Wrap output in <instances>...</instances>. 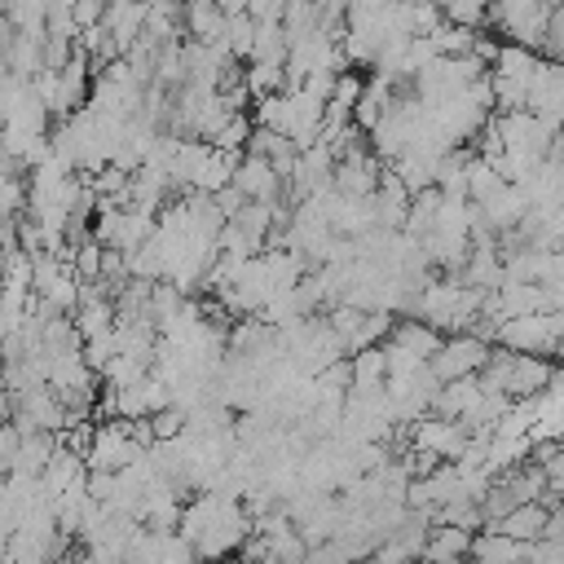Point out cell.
<instances>
[{
  "mask_svg": "<svg viewBox=\"0 0 564 564\" xmlns=\"http://www.w3.org/2000/svg\"><path fill=\"white\" fill-rule=\"evenodd\" d=\"M476 397H480V370L458 375V379H445L436 388V397H432V410L436 414H449V419H463L476 405Z\"/></svg>",
  "mask_w": 564,
  "mask_h": 564,
  "instance_id": "obj_5",
  "label": "cell"
},
{
  "mask_svg": "<svg viewBox=\"0 0 564 564\" xmlns=\"http://www.w3.org/2000/svg\"><path fill=\"white\" fill-rule=\"evenodd\" d=\"M467 551H471V529H463V524H441L436 520L432 538L423 542L427 560H454V555H467Z\"/></svg>",
  "mask_w": 564,
  "mask_h": 564,
  "instance_id": "obj_7",
  "label": "cell"
},
{
  "mask_svg": "<svg viewBox=\"0 0 564 564\" xmlns=\"http://www.w3.org/2000/svg\"><path fill=\"white\" fill-rule=\"evenodd\" d=\"M251 40H256V18L251 13H229V22H225V48L238 62H247L251 57Z\"/></svg>",
  "mask_w": 564,
  "mask_h": 564,
  "instance_id": "obj_9",
  "label": "cell"
},
{
  "mask_svg": "<svg viewBox=\"0 0 564 564\" xmlns=\"http://www.w3.org/2000/svg\"><path fill=\"white\" fill-rule=\"evenodd\" d=\"M225 13H251V0H216Z\"/></svg>",
  "mask_w": 564,
  "mask_h": 564,
  "instance_id": "obj_13",
  "label": "cell"
},
{
  "mask_svg": "<svg viewBox=\"0 0 564 564\" xmlns=\"http://www.w3.org/2000/svg\"><path fill=\"white\" fill-rule=\"evenodd\" d=\"M348 366H352V388H388V348L383 344H366L357 352H348Z\"/></svg>",
  "mask_w": 564,
  "mask_h": 564,
  "instance_id": "obj_6",
  "label": "cell"
},
{
  "mask_svg": "<svg viewBox=\"0 0 564 564\" xmlns=\"http://www.w3.org/2000/svg\"><path fill=\"white\" fill-rule=\"evenodd\" d=\"M251 128H256V123L238 110V115H229V123L212 137V145H220V150H229V154H242V150H247V141H251Z\"/></svg>",
  "mask_w": 564,
  "mask_h": 564,
  "instance_id": "obj_11",
  "label": "cell"
},
{
  "mask_svg": "<svg viewBox=\"0 0 564 564\" xmlns=\"http://www.w3.org/2000/svg\"><path fill=\"white\" fill-rule=\"evenodd\" d=\"M234 185L247 194V198H278L286 189V176L264 159V154H251L242 150L238 167H234Z\"/></svg>",
  "mask_w": 564,
  "mask_h": 564,
  "instance_id": "obj_3",
  "label": "cell"
},
{
  "mask_svg": "<svg viewBox=\"0 0 564 564\" xmlns=\"http://www.w3.org/2000/svg\"><path fill=\"white\" fill-rule=\"evenodd\" d=\"M546 520H551V507L542 498H533V502H516L507 516H498L489 524L502 529V533H511V538H520V542H538L546 533Z\"/></svg>",
  "mask_w": 564,
  "mask_h": 564,
  "instance_id": "obj_4",
  "label": "cell"
},
{
  "mask_svg": "<svg viewBox=\"0 0 564 564\" xmlns=\"http://www.w3.org/2000/svg\"><path fill=\"white\" fill-rule=\"evenodd\" d=\"M489 361V339H480L476 330H454L445 335V344L432 352V370L445 379H458V375H471Z\"/></svg>",
  "mask_w": 564,
  "mask_h": 564,
  "instance_id": "obj_2",
  "label": "cell"
},
{
  "mask_svg": "<svg viewBox=\"0 0 564 564\" xmlns=\"http://www.w3.org/2000/svg\"><path fill=\"white\" fill-rule=\"evenodd\" d=\"M31 207V185L22 176H0V220H18Z\"/></svg>",
  "mask_w": 564,
  "mask_h": 564,
  "instance_id": "obj_10",
  "label": "cell"
},
{
  "mask_svg": "<svg viewBox=\"0 0 564 564\" xmlns=\"http://www.w3.org/2000/svg\"><path fill=\"white\" fill-rule=\"evenodd\" d=\"M70 264H75L79 282H97V278H101V264H106V242H101L97 234H88V238H84V242L75 247Z\"/></svg>",
  "mask_w": 564,
  "mask_h": 564,
  "instance_id": "obj_8",
  "label": "cell"
},
{
  "mask_svg": "<svg viewBox=\"0 0 564 564\" xmlns=\"http://www.w3.org/2000/svg\"><path fill=\"white\" fill-rule=\"evenodd\" d=\"M145 454L150 449L132 436V419H97V432L84 458H88V471H123Z\"/></svg>",
  "mask_w": 564,
  "mask_h": 564,
  "instance_id": "obj_1",
  "label": "cell"
},
{
  "mask_svg": "<svg viewBox=\"0 0 564 564\" xmlns=\"http://www.w3.org/2000/svg\"><path fill=\"white\" fill-rule=\"evenodd\" d=\"M106 4H110V0H70V13H75V22H79V31L106 22Z\"/></svg>",
  "mask_w": 564,
  "mask_h": 564,
  "instance_id": "obj_12",
  "label": "cell"
}]
</instances>
